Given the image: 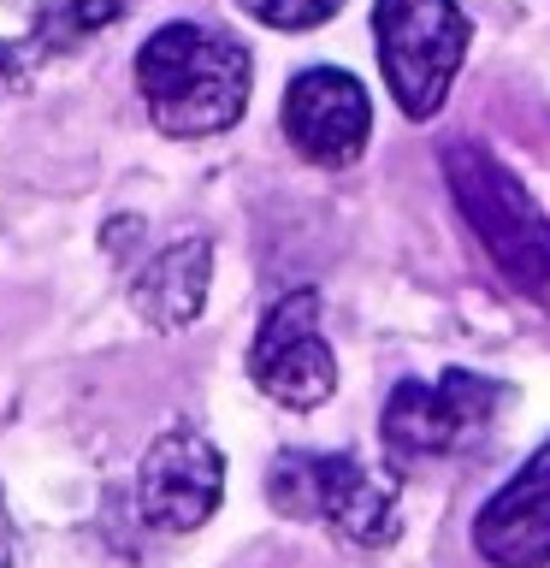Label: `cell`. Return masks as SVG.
I'll list each match as a JSON object with an SVG mask.
<instances>
[{"instance_id":"cell-1","label":"cell","mask_w":550,"mask_h":568,"mask_svg":"<svg viewBox=\"0 0 550 568\" xmlns=\"http://www.w3.org/2000/svg\"><path fill=\"white\" fill-rule=\"evenodd\" d=\"M248 83H255L248 48L213 24L177 18L136 48V95L149 101L160 136L195 142L231 131L248 106Z\"/></svg>"},{"instance_id":"cell-2","label":"cell","mask_w":550,"mask_h":568,"mask_svg":"<svg viewBox=\"0 0 550 568\" xmlns=\"http://www.w3.org/2000/svg\"><path fill=\"white\" fill-rule=\"evenodd\" d=\"M444 184H450L461 220L473 225L479 248L527 302L550 314V220L527 195V184L497 160L486 142H444L438 154Z\"/></svg>"},{"instance_id":"cell-3","label":"cell","mask_w":550,"mask_h":568,"mask_svg":"<svg viewBox=\"0 0 550 568\" xmlns=\"http://www.w3.org/2000/svg\"><path fill=\"white\" fill-rule=\"evenodd\" d=\"M266 504L291 521H319L355 550H385L403 532L397 479L373 474L349 450H284L266 468Z\"/></svg>"},{"instance_id":"cell-4","label":"cell","mask_w":550,"mask_h":568,"mask_svg":"<svg viewBox=\"0 0 550 568\" xmlns=\"http://www.w3.org/2000/svg\"><path fill=\"white\" fill-rule=\"evenodd\" d=\"M373 42H379L390 101L403 106V119L426 124L450 101L473 24L456 0H373Z\"/></svg>"},{"instance_id":"cell-5","label":"cell","mask_w":550,"mask_h":568,"mask_svg":"<svg viewBox=\"0 0 550 568\" xmlns=\"http://www.w3.org/2000/svg\"><path fill=\"white\" fill-rule=\"evenodd\" d=\"M503 403H509V390L497 379H486V373H468V367H450L438 379H403L385 397V415H379V438H385L390 468L408 474L420 462L468 450Z\"/></svg>"},{"instance_id":"cell-6","label":"cell","mask_w":550,"mask_h":568,"mask_svg":"<svg viewBox=\"0 0 550 568\" xmlns=\"http://www.w3.org/2000/svg\"><path fill=\"white\" fill-rule=\"evenodd\" d=\"M248 379L284 408H319L337 390V355L319 337V291H284L248 344Z\"/></svg>"},{"instance_id":"cell-7","label":"cell","mask_w":550,"mask_h":568,"mask_svg":"<svg viewBox=\"0 0 550 568\" xmlns=\"http://www.w3.org/2000/svg\"><path fill=\"white\" fill-rule=\"evenodd\" d=\"M225 497V456L195 426H172L136 468V515L154 532H195Z\"/></svg>"},{"instance_id":"cell-8","label":"cell","mask_w":550,"mask_h":568,"mask_svg":"<svg viewBox=\"0 0 550 568\" xmlns=\"http://www.w3.org/2000/svg\"><path fill=\"white\" fill-rule=\"evenodd\" d=\"M284 136L314 166H355L373 136V101L367 83L344 65H308L284 89Z\"/></svg>"},{"instance_id":"cell-9","label":"cell","mask_w":550,"mask_h":568,"mask_svg":"<svg viewBox=\"0 0 550 568\" xmlns=\"http://www.w3.org/2000/svg\"><path fill=\"white\" fill-rule=\"evenodd\" d=\"M473 550L491 568H550V438L479 504Z\"/></svg>"},{"instance_id":"cell-10","label":"cell","mask_w":550,"mask_h":568,"mask_svg":"<svg viewBox=\"0 0 550 568\" xmlns=\"http://www.w3.org/2000/svg\"><path fill=\"white\" fill-rule=\"evenodd\" d=\"M207 278H213V248L202 237H177L136 273V314L154 332H184L207 302Z\"/></svg>"},{"instance_id":"cell-11","label":"cell","mask_w":550,"mask_h":568,"mask_svg":"<svg viewBox=\"0 0 550 568\" xmlns=\"http://www.w3.org/2000/svg\"><path fill=\"white\" fill-rule=\"evenodd\" d=\"M124 7H131V0H48L42 18H35V48H48V53L78 48L95 30L113 24Z\"/></svg>"},{"instance_id":"cell-12","label":"cell","mask_w":550,"mask_h":568,"mask_svg":"<svg viewBox=\"0 0 550 568\" xmlns=\"http://www.w3.org/2000/svg\"><path fill=\"white\" fill-rule=\"evenodd\" d=\"M337 7L344 0H243V12L261 18L266 30H314L326 18H337Z\"/></svg>"},{"instance_id":"cell-13","label":"cell","mask_w":550,"mask_h":568,"mask_svg":"<svg viewBox=\"0 0 550 568\" xmlns=\"http://www.w3.org/2000/svg\"><path fill=\"white\" fill-rule=\"evenodd\" d=\"M18 562V545H12V515H7V491H0V568Z\"/></svg>"},{"instance_id":"cell-14","label":"cell","mask_w":550,"mask_h":568,"mask_svg":"<svg viewBox=\"0 0 550 568\" xmlns=\"http://www.w3.org/2000/svg\"><path fill=\"white\" fill-rule=\"evenodd\" d=\"M12 78H18V48H7V42H0V95L12 89Z\"/></svg>"}]
</instances>
